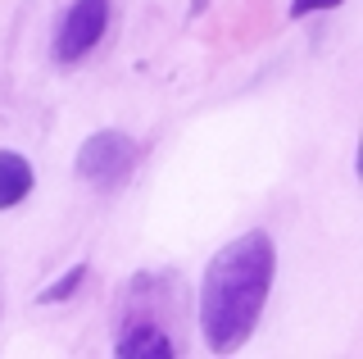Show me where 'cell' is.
Returning <instances> with one entry per match:
<instances>
[{"instance_id":"1","label":"cell","mask_w":363,"mask_h":359,"mask_svg":"<svg viewBox=\"0 0 363 359\" xmlns=\"http://www.w3.org/2000/svg\"><path fill=\"white\" fill-rule=\"evenodd\" d=\"M272 277H277V245L264 228L218 245L200 282V332L213 355H236L255 336Z\"/></svg>"},{"instance_id":"2","label":"cell","mask_w":363,"mask_h":359,"mask_svg":"<svg viewBox=\"0 0 363 359\" xmlns=\"http://www.w3.org/2000/svg\"><path fill=\"white\" fill-rule=\"evenodd\" d=\"M141 164V141L128 137L118 128H100L77 145V160H73V173L82 182H96V187H118L132 177V168Z\"/></svg>"},{"instance_id":"3","label":"cell","mask_w":363,"mask_h":359,"mask_svg":"<svg viewBox=\"0 0 363 359\" xmlns=\"http://www.w3.org/2000/svg\"><path fill=\"white\" fill-rule=\"evenodd\" d=\"M105 28H109V0H73L60 18V32H55V64L60 69L82 64L100 46Z\"/></svg>"},{"instance_id":"4","label":"cell","mask_w":363,"mask_h":359,"mask_svg":"<svg viewBox=\"0 0 363 359\" xmlns=\"http://www.w3.org/2000/svg\"><path fill=\"white\" fill-rule=\"evenodd\" d=\"M113 355L118 359H173L177 346L173 336H168L159 323H128V328L118 332V341H113Z\"/></svg>"},{"instance_id":"5","label":"cell","mask_w":363,"mask_h":359,"mask_svg":"<svg viewBox=\"0 0 363 359\" xmlns=\"http://www.w3.org/2000/svg\"><path fill=\"white\" fill-rule=\"evenodd\" d=\"M37 177H32V164L23 160L18 150H0V209H14L32 196Z\"/></svg>"},{"instance_id":"6","label":"cell","mask_w":363,"mask_h":359,"mask_svg":"<svg viewBox=\"0 0 363 359\" xmlns=\"http://www.w3.org/2000/svg\"><path fill=\"white\" fill-rule=\"evenodd\" d=\"M82 282H86V264L77 260L73 268H64V273L55 277V282L45 287L37 300H41V305H64V300H73V296H77V287H82Z\"/></svg>"},{"instance_id":"7","label":"cell","mask_w":363,"mask_h":359,"mask_svg":"<svg viewBox=\"0 0 363 359\" xmlns=\"http://www.w3.org/2000/svg\"><path fill=\"white\" fill-rule=\"evenodd\" d=\"M336 5H345V0H291L286 14L291 18H309V14H323V9H336Z\"/></svg>"},{"instance_id":"8","label":"cell","mask_w":363,"mask_h":359,"mask_svg":"<svg viewBox=\"0 0 363 359\" xmlns=\"http://www.w3.org/2000/svg\"><path fill=\"white\" fill-rule=\"evenodd\" d=\"M204 5H209V0H191V14H204Z\"/></svg>"}]
</instances>
